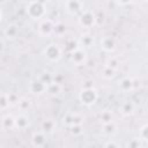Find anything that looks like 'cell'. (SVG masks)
<instances>
[{
	"label": "cell",
	"instance_id": "cell-1",
	"mask_svg": "<svg viewBox=\"0 0 148 148\" xmlns=\"http://www.w3.org/2000/svg\"><path fill=\"white\" fill-rule=\"evenodd\" d=\"M80 99L83 104L86 105H91L95 103V101L97 99V92L95 89L92 88H87L84 90H82V92L80 94Z\"/></svg>",
	"mask_w": 148,
	"mask_h": 148
},
{
	"label": "cell",
	"instance_id": "cell-2",
	"mask_svg": "<svg viewBox=\"0 0 148 148\" xmlns=\"http://www.w3.org/2000/svg\"><path fill=\"white\" fill-rule=\"evenodd\" d=\"M27 12L32 18H39L44 14V7L40 2H30L29 7H27Z\"/></svg>",
	"mask_w": 148,
	"mask_h": 148
},
{
	"label": "cell",
	"instance_id": "cell-3",
	"mask_svg": "<svg viewBox=\"0 0 148 148\" xmlns=\"http://www.w3.org/2000/svg\"><path fill=\"white\" fill-rule=\"evenodd\" d=\"M60 54H61V50L56 44H51L45 49V57L51 61H57L60 58Z\"/></svg>",
	"mask_w": 148,
	"mask_h": 148
},
{
	"label": "cell",
	"instance_id": "cell-4",
	"mask_svg": "<svg viewBox=\"0 0 148 148\" xmlns=\"http://www.w3.org/2000/svg\"><path fill=\"white\" fill-rule=\"evenodd\" d=\"M86 59H87L86 52H84V51H82L81 49H77V50H75V51L72 53V60H73V62H74V64H76L77 66H79V65L84 64Z\"/></svg>",
	"mask_w": 148,
	"mask_h": 148
},
{
	"label": "cell",
	"instance_id": "cell-5",
	"mask_svg": "<svg viewBox=\"0 0 148 148\" xmlns=\"http://www.w3.org/2000/svg\"><path fill=\"white\" fill-rule=\"evenodd\" d=\"M95 22V16L92 13L90 12H86L81 15L80 17V23L83 25V27H91Z\"/></svg>",
	"mask_w": 148,
	"mask_h": 148
},
{
	"label": "cell",
	"instance_id": "cell-6",
	"mask_svg": "<svg viewBox=\"0 0 148 148\" xmlns=\"http://www.w3.org/2000/svg\"><path fill=\"white\" fill-rule=\"evenodd\" d=\"M53 30H54V25L50 20H44L39 25V31L43 35H50Z\"/></svg>",
	"mask_w": 148,
	"mask_h": 148
},
{
	"label": "cell",
	"instance_id": "cell-7",
	"mask_svg": "<svg viewBox=\"0 0 148 148\" xmlns=\"http://www.w3.org/2000/svg\"><path fill=\"white\" fill-rule=\"evenodd\" d=\"M32 143L36 147H43L46 143V136L44 134V132H37L34 134L32 136Z\"/></svg>",
	"mask_w": 148,
	"mask_h": 148
},
{
	"label": "cell",
	"instance_id": "cell-8",
	"mask_svg": "<svg viewBox=\"0 0 148 148\" xmlns=\"http://www.w3.org/2000/svg\"><path fill=\"white\" fill-rule=\"evenodd\" d=\"M46 89H47L46 84L43 83L40 80L34 81V82H31V84H30V90H31L34 94H40V92H43V91L46 90Z\"/></svg>",
	"mask_w": 148,
	"mask_h": 148
},
{
	"label": "cell",
	"instance_id": "cell-9",
	"mask_svg": "<svg viewBox=\"0 0 148 148\" xmlns=\"http://www.w3.org/2000/svg\"><path fill=\"white\" fill-rule=\"evenodd\" d=\"M114 40L111 38V37H104L102 40H101V46L103 50L105 51H112L114 49Z\"/></svg>",
	"mask_w": 148,
	"mask_h": 148
},
{
	"label": "cell",
	"instance_id": "cell-10",
	"mask_svg": "<svg viewBox=\"0 0 148 148\" xmlns=\"http://www.w3.org/2000/svg\"><path fill=\"white\" fill-rule=\"evenodd\" d=\"M54 127H56V123L52 119H46L42 124V130L44 133H52L54 131Z\"/></svg>",
	"mask_w": 148,
	"mask_h": 148
},
{
	"label": "cell",
	"instance_id": "cell-11",
	"mask_svg": "<svg viewBox=\"0 0 148 148\" xmlns=\"http://www.w3.org/2000/svg\"><path fill=\"white\" fill-rule=\"evenodd\" d=\"M133 110H134V105H133L131 102H125V103L121 105V112H123L124 114H126V116L131 114V113L133 112Z\"/></svg>",
	"mask_w": 148,
	"mask_h": 148
},
{
	"label": "cell",
	"instance_id": "cell-12",
	"mask_svg": "<svg viewBox=\"0 0 148 148\" xmlns=\"http://www.w3.org/2000/svg\"><path fill=\"white\" fill-rule=\"evenodd\" d=\"M47 90H49L50 94L57 95V94H59V91H60V86H59V83H57V82H51V83L47 86Z\"/></svg>",
	"mask_w": 148,
	"mask_h": 148
},
{
	"label": "cell",
	"instance_id": "cell-13",
	"mask_svg": "<svg viewBox=\"0 0 148 148\" xmlns=\"http://www.w3.org/2000/svg\"><path fill=\"white\" fill-rule=\"evenodd\" d=\"M133 86V80L132 79H124L121 82H120V88L123 90H130Z\"/></svg>",
	"mask_w": 148,
	"mask_h": 148
},
{
	"label": "cell",
	"instance_id": "cell-14",
	"mask_svg": "<svg viewBox=\"0 0 148 148\" xmlns=\"http://www.w3.org/2000/svg\"><path fill=\"white\" fill-rule=\"evenodd\" d=\"M15 125L18 126L20 128H24V127L28 125V119H27L25 117H23V116L17 117V118L15 119Z\"/></svg>",
	"mask_w": 148,
	"mask_h": 148
},
{
	"label": "cell",
	"instance_id": "cell-15",
	"mask_svg": "<svg viewBox=\"0 0 148 148\" xmlns=\"http://www.w3.org/2000/svg\"><path fill=\"white\" fill-rule=\"evenodd\" d=\"M127 148H141V141L140 139H132L127 143Z\"/></svg>",
	"mask_w": 148,
	"mask_h": 148
},
{
	"label": "cell",
	"instance_id": "cell-16",
	"mask_svg": "<svg viewBox=\"0 0 148 148\" xmlns=\"http://www.w3.org/2000/svg\"><path fill=\"white\" fill-rule=\"evenodd\" d=\"M101 120L103 121V124H104V125H105V124L111 123V113H110V112H108V111L103 112V113L101 114Z\"/></svg>",
	"mask_w": 148,
	"mask_h": 148
},
{
	"label": "cell",
	"instance_id": "cell-17",
	"mask_svg": "<svg viewBox=\"0 0 148 148\" xmlns=\"http://www.w3.org/2000/svg\"><path fill=\"white\" fill-rule=\"evenodd\" d=\"M114 131H116V126H114V124H113L112 121L104 125V132H105V133L111 134V133H114Z\"/></svg>",
	"mask_w": 148,
	"mask_h": 148
},
{
	"label": "cell",
	"instance_id": "cell-18",
	"mask_svg": "<svg viewBox=\"0 0 148 148\" xmlns=\"http://www.w3.org/2000/svg\"><path fill=\"white\" fill-rule=\"evenodd\" d=\"M140 136H141L142 140L148 141V125H146V126H143V127L141 128V131H140Z\"/></svg>",
	"mask_w": 148,
	"mask_h": 148
},
{
	"label": "cell",
	"instance_id": "cell-19",
	"mask_svg": "<svg viewBox=\"0 0 148 148\" xmlns=\"http://www.w3.org/2000/svg\"><path fill=\"white\" fill-rule=\"evenodd\" d=\"M113 73H114V69L109 68V67H105V69H104V76H105V77H111V76H113Z\"/></svg>",
	"mask_w": 148,
	"mask_h": 148
},
{
	"label": "cell",
	"instance_id": "cell-20",
	"mask_svg": "<svg viewBox=\"0 0 148 148\" xmlns=\"http://www.w3.org/2000/svg\"><path fill=\"white\" fill-rule=\"evenodd\" d=\"M82 40L84 42V45H86V46H89V45H90V42H91L92 39H91V38H90L89 36H83Z\"/></svg>",
	"mask_w": 148,
	"mask_h": 148
},
{
	"label": "cell",
	"instance_id": "cell-21",
	"mask_svg": "<svg viewBox=\"0 0 148 148\" xmlns=\"http://www.w3.org/2000/svg\"><path fill=\"white\" fill-rule=\"evenodd\" d=\"M104 148H118V146L113 142V141H109L106 145H105V147Z\"/></svg>",
	"mask_w": 148,
	"mask_h": 148
}]
</instances>
